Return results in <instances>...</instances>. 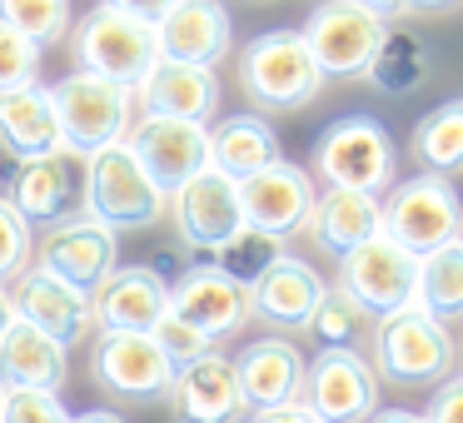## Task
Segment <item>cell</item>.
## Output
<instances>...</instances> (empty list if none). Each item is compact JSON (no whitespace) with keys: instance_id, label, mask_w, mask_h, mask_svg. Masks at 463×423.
Wrapping results in <instances>:
<instances>
[{"instance_id":"cell-40","label":"cell","mask_w":463,"mask_h":423,"mask_svg":"<svg viewBox=\"0 0 463 423\" xmlns=\"http://www.w3.org/2000/svg\"><path fill=\"white\" fill-rule=\"evenodd\" d=\"M105 5H115V11L135 15V21H145V25H160L175 0H105Z\"/></svg>"},{"instance_id":"cell-28","label":"cell","mask_w":463,"mask_h":423,"mask_svg":"<svg viewBox=\"0 0 463 423\" xmlns=\"http://www.w3.org/2000/svg\"><path fill=\"white\" fill-rule=\"evenodd\" d=\"M269 160H279V135L264 115H224L210 130V164L224 170L230 180H244V174L264 170Z\"/></svg>"},{"instance_id":"cell-6","label":"cell","mask_w":463,"mask_h":423,"mask_svg":"<svg viewBox=\"0 0 463 423\" xmlns=\"http://www.w3.org/2000/svg\"><path fill=\"white\" fill-rule=\"evenodd\" d=\"M51 100H55V120H61V140L80 155L105 150V145L125 140V130H130L135 90L105 80V75L90 70L65 75V80L51 85Z\"/></svg>"},{"instance_id":"cell-24","label":"cell","mask_w":463,"mask_h":423,"mask_svg":"<svg viewBox=\"0 0 463 423\" xmlns=\"http://www.w3.org/2000/svg\"><path fill=\"white\" fill-rule=\"evenodd\" d=\"M329 289L324 274L314 264L294 259V254H279L260 279L250 284V314L264 319L269 329H304V319L314 314L319 294Z\"/></svg>"},{"instance_id":"cell-13","label":"cell","mask_w":463,"mask_h":423,"mask_svg":"<svg viewBox=\"0 0 463 423\" xmlns=\"http://www.w3.org/2000/svg\"><path fill=\"white\" fill-rule=\"evenodd\" d=\"M125 145L135 150V160L145 164V174H150L165 194L180 190L194 170L210 164V125H200V120L140 115V120L125 130Z\"/></svg>"},{"instance_id":"cell-22","label":"cell","mask_w":463,"mask_h":423,"mask_svg":"<svg viewBox=\"0 0 463 423\" xmlns=\"http://www.w3.org/2000/svg\"><path fill=\"white\" fill-rule=\"evenodd\" d=\"M230 11L224 0H175L170 15L155 25V51L160 61H180V65H220L230 55Z\"/></svg>"},{"instance_id":"cell-26","label":"cell","mask_w":463,"mask_h":423,"mask_svg":"<svg viewBox=\"0 0 463 423\" xmlns=\"http://www.w3.org/2000/svg\"><path fill=\"white\" fill-rule=\"evenodd\" d=\"M61 140V120H55V100L41 80L0 90V150L11 160H31V155L55 150Z\"/></svg>"},{"instance_id":"cell-14","label":"cell","mask_w":463,"mask_h":423,"mask_svg":"<svg viewBox=\"0 0 463 423\" xmlns=\"http://www.w3.org/2000/svg\"><path fill=\"white\" fill-rule=\"evenodd\" d=\"M299 403L319 423H364L379 409V383H373V369L359 359V349H324L304 369Z\"/></svg>"},{"instance_id":"cell-45","label":"cell","mask_w":463,"mask_h":423,"mask_svg":"<svg viewBox=\"0 0 463 423\" xmlns=\"http://www.w3.org/2000/svg\"><path fill=\"white\" fill-rule=\"evenodd\" d=\"M11 324H15V304H11V289L0 284V334L11 329Z\"/></svg>"},{"instance_id":"cell-11","label":"cell","mask_w":463,"mask_h":423,"mask_svg":"<svg viewBox=\"0 0 463 423\" xmlns=\"http://www.w3.org/2000/svg\"><path fill=\"white\" fill-rule=\"evenodd\" d=\"M165 214L175 220V230H180V240L190 244V249L210 254L214 244H224V240H230V234L244 224L240 180H230L224 170L204 164V170H194L190 180L180 184V190H170Z\"/></svg>"},{"instance_id":"cell-42","label":"cell","mask_w":463,"mask_h":423,"mask_svg":"<svg viewBox=\"0 0 463 423\" xmlns=\"http://www.w3.org/2000/svg\"><path fill=\"white\" fill-rule=\"evenodd\" d=\"M354 5H364V11L379 15V21H393V15L409 11V0H354Z\"/></svg>"},{"instance_id":"cell-17","label":"cell","mask_w":463,"mask_h":423,"mask_svg":"<svg viewBox=\"0 0 463 423\" xmlns=\"http://www.w3.org/2000/svg\"><path fill=\"white\" fill-rule=\"evenodd\" d=\"M95 329L100 334H150L160 314L170 309V284H165L160 264H115L90 294Z\"/></svg>"},{"instance_id":"cell-2","label":"cell","mask_w":463,"mask_h":423,"mask_svg":"<svg viewBox=\"0 0 463 423\" xmlns=\"http://www.w3.org/2000/svg\"><path fill=\"white\" fill-rule=\"evenodd\" d=\"M240 85L260 110H299L324 90V75L299 31H264L240 55Z\"/></svg>"},{"instance_id":"cell-15","label":"cell","mask_w":463,"mask_h":423,"mask_svg":"<svg viewBox=\"0 0 463 423\" xmlns=\"http://www.w3.org/2000/svg\"><path fill=\"white\" fill-rule=\"evenodd\" d=\"M240 210H244V224L274 234V240H289L309 224V210H314V180L299 170L294 160H269L264 170L244 174L240 180Z\"/></svg>"},{"instance_id":"cell-7","label":"cell","mask_w":463,"mask_h":423,"mask_svg":"<svg viewBox=\"0 0 463 423\" xmlns=\"http://www.w3.org/2000/svg\"><path fill=\"white\" fill-rule=\"evenodd\" d=\"M373 369L389 383H439L453 373V339L449 324L423 314L419 304L399 314H383L373 329Z\"/></svg>"},{"instance_id":"cell-23","label":"cell","mask_w":463,"mask_h":423,"mask_svg":"<svg viewBox=\"0 0 463 423\" xmlns=\"http://www.w3.org/2000/svg\"><path fill=\"white\" fill-rule=\"evenodd\" d=\"M140 115H175V120H200L220 110V80L210 65H180V61H155L145 80L135 85Z\"/></svg>"},{"instance_id":"cell-38","label":"cell","mask_w":463,"mask_h":423,"mask_svg":"<svg viewBox=\"0 0 463 423\" xmlns=\"http://www.w3.org/2000/svg\"><path fill=\"white\" fill-rule=\"evenodd\" d=\"M41 75V45L25 41L21 31L0 21V90H15V85H31Z\"/></svg>"},{"instance_id":"cell-4","label":"cell","mask_w":463,"mask_h":423,"mask_svg":"<svg viewBox=\"0 0 463 423\" xmlns=\"http://www.w3.org/2000/svg\"><path fill=\"white\" fill-rule=\"evenodd\" d=\"M71 51H75V70L105 75V80L130 85V90L145 80V70L160 61V51H155V25L115 11V5H105V0L90 15L75 21Z\"/></svg>"},{"instance_id":"cell-8","label":"cell","mask_w":463,"mask_h":423,"mask_svg":"<svg viewBox=\"0 0 463 423\" xmlns=\"http://www.w3.org/2000/svg\"><path fill=\"white\" fill-rule=\"evenodd\" d=\"M85 190H90V155L55 145L45 155L15 160L11 194L5 200L25 214V224H65L75 214H85Z\"/></svg>"},{"instance_id":"cell-9","label":"cell","mask_w":463,"mask_h":423,"mask_svg":"<svg viewBox=\"0 0 463 423\" xmlns=\"http://www.w3.org/2000/svg\"><path fill=\"white\" fill-rule=\"evenodd\" d=\"M383 31H389V21L369 15L354 0H324V5H314V15L304 21L299 35L324 80H354V75L369 70Z\"/></svg>"},{"instance_id":"cell-12","label":"cell","mask_w":463,"mask_h":423,"mask_svg":"<svg viewBox=\"0 0 463 423\" xmlns=\"http://www.w3.org/2000/svg\"><path fill=\"white\" fill-rule=\"evenodd\" d=\"M31 254H35V264H41L45 274H55L61 284H71V289H80V294H95L105 274L120 264V240H115V230H105L95 214H75V220H65V224H51L41 249H31Z\"/></svg>"},{"instance_id":"cell-10","label":"cell","mask_w":463,"mask_h":423,"mask_svg":"<svg viewBox=\"0 0 463 423\" xmlns=\"http://www.w3.org/2000/svg\"><path fill=\"white\" fill-rule=\"evenodd\" d=\"M413 284H419V254L393 244L389 234H373L359 249L339 259V289L359 304L369 319L399 314L413 304Z\"/></svg>"},{"instance_id":"cell-5","label":"cell","mask_w":463,"mask_h":423,"mask_svg":"<svg viewBox=\"0 0 463 423\" xmlns=\"http://www.w3.org/2000/svg\"><path fill=\"white\" fill-rule=\"evenodd\" d=\"M170 194L145 174V164L135 160V150L125 140L105 145L90 155V190H85V214L105 224V230H150L165 214Z\"/></svg>"},{"instance_id":"cell-34","label":"cell","mask_w":463,"mask_h":423,"mask_svg":"<svg viewBox=\"0 0 463 423\" xmlns=\"http://www.w3.org/2000/svg\"><path fill=\"white\" fill-rule=\"evenodd\" d=\"M0 21L45 51L71 35V0H0Z\"/></svg>"},{"instance_id":"cell-33","label":"cell","mask_w":463,"mask_h":423,"mask_svg":"<svg viewBox=\"0 0 463 423\" xmlns=\"http://www.w3.org/2000/svg\"><path fill=\"white\" fill-rule=\"evenodd\" d=\"M304 329L319 339V349H359V339L369 334V314L334 284V289L319 294V304H314V314L304 319Z\"/></svg>"},{"instance_id":"cell-18","label":"cell","mask_w":463,"mask_h":423,"mask_svg":"<svg viewBox=\"0 0 463 423\" xmlns=\"http://www.w3.org/2000/svg\"><path fill=\"white\" fill-rule=\"evenodd\" d=\"M95 373L110 393L130 403H155L170 393L175 363L160 353V343L150 334H100L95 339Z\"/></svg>"},{"instance_id":"cell-35","label":"cell","mask_w":463,"mask_h":423,"mask_svg":"<svg viewBox=\"0 0 463 423\" xmlns=\"http://www.w3.org/2000/svg\"><path fill=\"white\" fill-rule=\"evenodd\" d=\"M150 339L160 343V353L175 363V369H180V363H194V359H204V353H210V343H214L210 334H200L194 324H184L180 314H170V309L160 314V324L150 329Z\"/></svg>"},{"instance_id":"cell-1","label":"cell","mask_w":463,"mask_h":423,"mask_svg":"<svg viewBox=\"0 0 463 423\" xmlns=\"http://www.w3.org/2000/svg\"><path fill=\"white\" fill-rule=\"evenodd\" d=\"M314 174L324 190L383 194L399 174V145L373 115H339L314 145Z\"/></svg>"},{"instance_id":"cell-20","label":"cell","mask_w":463,"mask_h":423,"mask_svg":"<svg viewBox=\"0 0 463 423\" xmlns=\"http://www.w3.org/2000/svg\"><path fill=\"white\" fill-rule=\"evenodd\" d=\"M304 369H309V359L299 353L294 339H284V334H264V339H254L250 349L234 359V379H240L244 413L279 409V403H299Z\"/></svg>"},{"instance_id":"cell-21","label":"cell","mask_w":463,"mask_h":423,"mask_svg":"<svg viewBox=\"0 0 463 423\" xmlns=\"http://www.w3.org/2000/svg\"><path fill=\"white\" fill-rule=\"evenodd\" d=\"M170 314H180L184 324H194L210 339H224V334H240L250 324V289L204 259L184 269L180 284L170 289Z\"/></svg>"},{"instance_id":"cell-47","label":"cell","mask_w":463,"mask_h":423,"mask_svg":"<svg viewBox=\"0 0 463 423\" xmlns=\"http://www.w3.org/2000/svg\"><path fill=\"white\" fill-rule=\"evenodd\" d=\"M0 403H5V389H0Z\"/></svg>"},{"instance_id":"cell-30","label":"cell","mask_w":463,"mask_h":423,"mask_svg":"<svg viewBox=\"0 0 463 423\" xmlns=\"http://www.w3.org/2000/svg\"><path fill=\"white\" fill-rule=\"evenodd\" d=\"M429 45H423V35H413V31H383V41H379V51H373V61H369V85L373 90H383V95H409V90H419L423 80H429Z\"/></svg>"},{"instance_id":"cell-31","label":"cell","mask_w":463,"mask_h":423,"mask_svg":"<svg viewBox=\"0 0 463 423\" xmlns=\"http://www.w3.org/2000/svg\"><path fill=\"white\" fill-rule=\"evenodd\" d=\"M413 155L429 174L463 170V100H449L413 125Z\"/></svg>"},{"instance_id":"cell-46","label":"cell","mask_w":463,"mask_h":423,"mask_svg":"<svg viewBox=\"0 0 463 423\" xmlns=\"http://www.w3.org/2000/svg\"><path fill=\"white\" fill-rule=\"evenodd\" d=\"M453 0H409V11H449Z\"/></svg>"},{"instance_id":"cell-32","label":"cell","mask_w":463,"mask_h":423,"mask_svg":"<svg viewBox=\"0 0 463 423\" xmlns=\"http://www.w3.org/2000/svg\"><path fill=\"white\" fill-rule=\"evenodd\" d=\"M279 254H284V240H274V234L254 230V224H240L230 240L210 249V264H214L220 274H230L234 284H244V289H250V284L260 279V274L269 269Z\"/></svg>"},{"instance_id":"cell-44","label":"cell","mask_w":463,"mask_h":423,"mask_svg":"<svg viewBox=\"0 0 463 423\" xmlns=\"http://www.w3.org/2000/svg\"><path fill=\"white\" fill-rule=\"evenodd\" d=\"M373 423H423V413H409V409H389V413H373Z\"/></svg>"},{"instance_id":"cell-43","label":"cell","mask_w":463,"mask_h":423,"mask_svg":"<svg viewBox=\"0 0 463 423\" xmlns=\"http://www.w3.org/2000/svg\"><path fill=\"white\" fill-rule=\"evenodd\" d=\"M71 423H125V418L110 409H90V413H71Z\"/></svg>"},{"instance_id":"cell-27","label":"cell","mask_w":463,"mask_h":423,"mask_svg":"<svg viewBox=\"0 0 463 423\" xmlns=\"http://www.w3.org/2000/svg\"><path fill=\"white\" fill-rule=\"evenodd\" d=\"M304 230L314 234V244L329 254H349L359 249L364 240L383 234V214H379V194H364V190H324L314 194V210Z\"/></svg>"},{"instance_id":"cell-29","label":"cell","mask_w":463,"mask_h":423,"mask_svg":"<svg viewBox=\"0 0 463 423\" xmlns=\"http://www.w3.org/2000/svg\"><path fill=\"white\" fill-rule=\"evenodd\" d=\"M413 304L433 314L439 324L463 319V240L439 244V249L419 254V284H413Z\"/></svg>"},{"instance_id":"cell-3","label":"cell","mask_w":463,"mask_h":423,"mask_svg":"<svg viewBox=\"0 0 463 423\" xmlns=\"http://www.w3.org/2000/svg\"><path fill=\"white\" fill-rule=\"evenodd\" d=\"M379 214L383 234L409 254H429L439 244L463 240V200L449 184V174H409V180L389 184Z\"/></svg>"},{"instance_id":"cell-19","label":"cell","mask_w":463,"mask_h":423,"mask_svg":"<svg viewBox=\"0 0 463 423\" xmlns=\"http://www.w3.org/2000/svg\"><path fill=\"white\" fill-rule=\"evenodd\" d=\"M165 399H170V413L180 423H240L244 418L234 359L230 353H214V349L194 363H180Z\"/></svg>"},{"instance_id":"cell-39","label":"cell","mask_w":463,"mask_h":423,"mask_svg":"<svg viewBox=\"0 0 463 423\" xmlns=\"http://www.w3.org/2000/svg\"><path fill=\"white\" fill-rule=\"evenodd\" d=\"M423 423H463V373H453V379H443L433 389L429 409H423Z\"/></svg>"},{"instance_id":"cell-37","label":"cell","mask_w":463,"mask_h":423,"mask_svg":"<svg viewBox=\"0 0 463 423\" xmlns=\"http://www.w3.org/2000/svg\"><path fill=\"white\" fill-rule=\"evenodd\" d=\"M31 249H35V240H31V224H25V214L15 210L5 194H0V284L15 279V274L31 264Z\"/></svg>"},{"instance_id":"cell-25","label":"cell","mask_w":463,"mask_h":423,"mask_svg":"<svg viewBox=\"0 0 463 423\" xmlns=\"http://www.w3.org/2000/svg\"><path fill=\"white\" fill-rule=\"evenodd\" d=\"M65 373H71V349L55 343L51 334L31 329L15 319L0 334V389H51L61 393Z\"/></svg>"},{"instance_id":"cell-16","label":"cell","mask_w":463,"mask_h":423,"mask_svg":"<svg viewBox=\"0 0 463 423\" xmlns=\"http://www.w3.org/2000/svg\"><path fill=\"white\" fill-rule=\"evenodd\" d=\"M11 304H15V319H21V324L51 334L55 343H65V349H75V343H85L95 334L90 294L61 284L55 274H45L41 264H25V269L15 274Z\"/></svg>"},{"instance_id":"cell-36","label":"cell","mask_w":463,"mask_h":423,"mask_svg":"<svg viewBox=\"0 0 463 423\" xmlns=\"http://www.w3.org/2000/svg\"><path fill=\"white\" fill-rule=\"evenodd\" d=\"M0 423H71V409L51 389H5Z\"/></svg>"},{"instance_id":"cell-41","label":"cell","mask_w":463,"mask_h":423,"mask_svg":"<svg viewBox=\"0 0 463 423\" xmlns=\"http://www.w3.org/2000/svg\"><path fill=\"white\" fill-rule=\"evenodd\" d=\"M254 423H319V418H314L304 403H279V409H260Z\"/></svg>"}]
</instances>
